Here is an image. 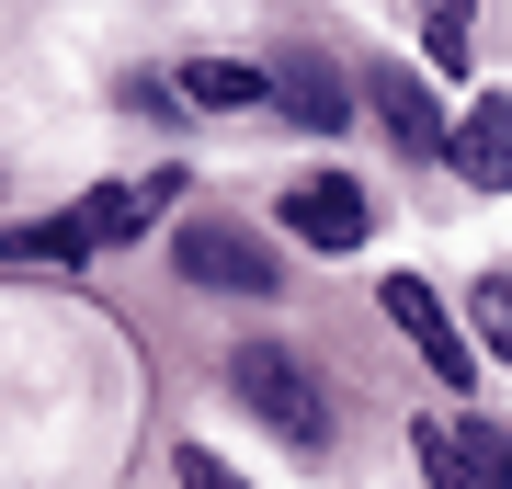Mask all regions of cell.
Segmentation results:
<instances>
[{
  "mask_svg": "<svg viewBox=\"0 0 512 489\" xmlns=\"http://www.w3.org/2000/svg\"><path fill=\"white\" fill-rule=\"evenodd\" d=\"M456 444H467L478 489H512V433H501V421H456Z\"/></svg>",
  "mask_w": 512,
  "mask_h": 489,
  "instance_id": "obj_13",
  "label": "cell"
},
{
  "mask_svg": "<svg viewBox=\"0 0 512 489\" xmlns=\"http://www.w3.org/2000/svg\"><path fill=\"white\" fill-rule=\"evenodd\" d=\"M421 57H433L444 80H467V57H478V0H421Z\"/></svg>",
  "mask_w": 512,
  "mask_h": 489,
  "instance_id": "obj_10",
  "label": "cell"
},
{
  "mask_svg": "<svg viewBox=\"0 0 512 489\" xmlns=\"http://www.w3.org/2000/svg\"><path fill=\"white\" fill-rule=\"evenodd\" d=\"M353 91L376 103V126L399 137L410 160H444V148H456V126H444V103H433V80H421V69H399V57H376V69L353 80Z\"/></svg>",
  "mask_w": 512,
  "mask_h": 489,
  "instance_id": "obj_6",
  "label": "cell"
},
{
  "mask_svg": "<svg viewBox=\"0 0 512 489\" xmlns=\"http://www.w3.org/2000/svg\"><path fill=\"white\" fill-rule=\"evenodd\" d=\"M456 182L467 194H512V91H478V103L456 114Z\"/></svg>",
  "mask_w": 512,
  "mask_h": 489,
  "instance_id": "obj_8",
  "label": "cell"
},
{
  "mask_svg": "<svg viewBox=\"0 0 512 489\" xmlns=\"http://www.w3.org/2000/svg\"><path fill=\"white\" fill-rule=\"evenodd\" d=\"M183 194V171H148V182H103V194H80V205H57V217H35V228H0V262L12 273H57V262H92V251H114V239H137L160 205Z\"/></svg>",
  "mask_w": 512,
  "mask_h": 489,
  "instance_id": "obj_1",
  "label": "cell"
},
{
  "mask_svg": "<svg viewBox=\"0 0 512 489\" xmlns=\"http://www.w3.org/2000/svg\"><path fill=\"white\" fill-rule=\"evenodd\" d=\"M228 387H239V410L274 421L296 455H330V387H319L308 353H285V342H239V353H228Z\"/></svg>",
  "mask_w": 512,
  "mask_h": 489,
  "instance_id": "obj_2",
  "label": "cell"
},
{
  "mask_svg": "<svg viewBox=\"0 0 512 489\" xmlns=\"http://www.w3.org/2000/svg\"><path fill=\"white\" fill-rule=\"evenodd\" d=\"M171 91H183V114H262V103H274V69H239V57H183V69H171Z\"/></svg>",
  "mask_w": 512,
  "mask_h": 489,
  "instance_id": "obj_9",
  "label": "cell"
},
{
  "mask_svg": "<svg viewBox=\"0 0 512 489\" xmlns=\"http://www.w3.org/2000/svg\"><path fill=\"white\" fill-rule=\"evenodd\" d=\"M171 273L205 296H274L285 273H274V239L262 228H239V217H183L171 228Z\"/></svg>",
  "mask_w": 512,
  "mask_h": 489,
  "instance_id": "obj_3",
  "label": "cell"
},
{
  "mask_svg": "<svg viewBox=\"0 0 512 489\" xmlns=\"http://www.w3.org/2000/svg\"><path fill=\"white\" fill-rule=\"evenodd\" d=\"M410 455H421V489H478L467 444H456V421H410Z\"/></svg>",
  "mask_w": 512,
  "mask_h": 489,
  "instance_id": "obj_11",
  "label": "cell"
},
{
  "mask_svg": "<svg viewBox=\"0 0 512 489\" xmlns=\"http://www.w3.org/2000/svg\"><path fill=\"white\" fill-rule=\"evenodd\" d=\"M274 114H296L308 137H342V126H353V80L330 69V57L285 46V57H274Z\"/></svg>",
  "mask_w": 512,
  "mask_h": 489,
  "instance_id": "obj_7",
  "label": "cell"
},
{
  "mask_svg": "<svg viewBox=\"0 0 512 489\" xmlns=\"http://www.w3.org/2000/svg\"><path fill=\"white\" fill-rule=\"evenodd\" d=\"M171 478H183V489H251L228 455H205V444H183V455H171Z\"/></svg>",
  "mask_w": 512,
  "mask_h": 489,
  "instance_id": "obj_14",
  "label": "cell"
},
{
  "mask_svg": "<svg viewBox=\"0 0 512 489\" xmlns=\"http://www.w3.org/2000/svg\"><path fill=\"white\" fill-rule=\"evenodd\" d=\"M376 308H387V319H399V342H410L421 364H433V376H444V387H467V376H478V353L456 342V308H444V296H433V285H421V273H376Z\"/></svg>",
  "mask_w": 512,
  "mask_h": 489,
  "instance_id": "obj_5",
  "label": "cell"
},
{
  "mask_svg": "<svg viewBox=\"0 0 512 489\" xmlns=\"http://www.w3.org/2000/svg\"><path fill=\"white\" fill-rule=\"evenodd\" d=\"M285 239H308V251H365L376 239V194L353 171H308V182H285Z\"/></svg>",
  "mask_w": 512,
  "mask_h": 489,
  "instance_id": "obj_4",
  "label": "cell"
},
{
  "mask_svg": "<svg viewBox=\"0 0 512 489\" xmlns=\"http://www.w3.org/2000/svg\"><path fill=\"white\" fill-rule=\"evenodd\" d=\"M467 319H478V342H490V364H512V273H478Z\"/></svg>",
  "mask_w": 512,
  "mask_h": 489,
  "instance_id": "obj_12",
  "label": "cell"
}]
</instances>
